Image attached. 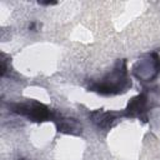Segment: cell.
Listing matches in <instances>:
<instances>
[{
  "label": "cell",
  "instance_id": "cell-1",
  "mask_svg": "<svg viewBox=\"0 0 160 160\" xmlns=\"http://www.w3.org/2000/svg\"><path fill=\"white\" fill-rule=\"evenodd\" d=\"M131 88V80L128 75L126 60H118L106 75H104L99 81H94L89 85V90L95 91L101 95H116L125 92Z\"/></svg>",
  "mask_w": 160,
  "mask_h": 160
},
{
  "label": "cell",
  "instance_id": "cell-2",
  "mask_svg": "<svg viewBox=\"0 0 160 160\" xmlns=\"http://www.w3.org/2000/svg\"><path fill=\"white\" fill-rule=\"evenodd\" d=\"M10 108H11V111H14L15 114L22 115L31 121L42 122V121L54 119V115L50 111V109L46 105L36 100H28L25 102H15V104H11Z\"/></svg>",
  "mask_w": 160,
  "mask_h": 160
},
{
  "label": "cell",
  "instance_id": "cell-3",
  "mask_svg": "<svg viewBox=\"0 0 160 160\" xmlns=\"http://www.w3.org/2000/svg\"><path fill=\"white\" fill-rule=\"evenodd\" d=\"M159 70H160V59L155 52L150 54L145 59L139 60L132 68L134 75L138 79L145 81H151L159 74Z\"/></svg>",
  "mask_w": 160,
  "mask_h": 160
},
{
  "label": "cell",
  "instance_id": "cell-4",
  "mask_svg": "<svg viewBox=\"0 0 160 160\" xmlns=\"http://www.w3.org/2000/svg\"><path fill=\"white\" fill-rule=\"evenodd\" d=\"M119 114L114 111H102V110H95L90 114L91 121L100 129H109L112 126L114 121L118 120Z\"/></svg>",
  "mask_w": 160,
  "mask_h": 160
},
{
  "label": "cell",
  "instance_id": "cell-5",
  "mask_svg": "<svg viewBox=\"0 0 160 160\" xmlns=\"http://www.w3.org/2000/svg\"><path fill=\"white\" fill-rule=\"evenodd\" d=\"M56 122V129L59 132H65V134H72V135H79L81 134V124L72 118H58L54 119Z\"/></svg>",
  "mask_w": 160,
  "mask_h": 160
},
{
  "label": "cell",
  "instance_id": "cell-6",
  "mask_svg": "<svg viewBox=\"0 0 160 160\" xmlns=\"http://www.w3.org/2000/svg\"><path fill=\"white\" fill-rule=\"evenodd\" d=\"M146 104H148L146 95H144V94L136 95V96H134L128 102V106H126L124 114L126 116H131V118H134V116H141V114L145 112Z\"/></svg>",
  "mask_w": 160,
  "mask_h": 160
}]
</instances>
